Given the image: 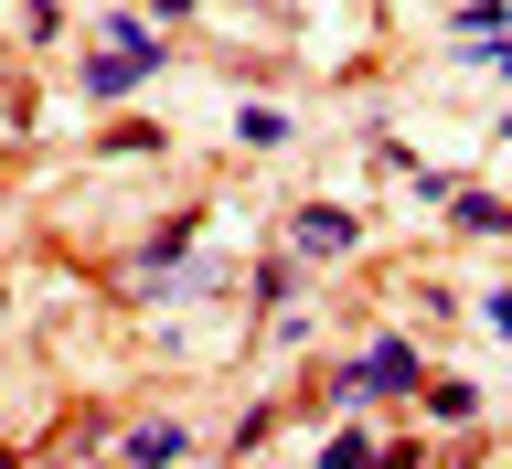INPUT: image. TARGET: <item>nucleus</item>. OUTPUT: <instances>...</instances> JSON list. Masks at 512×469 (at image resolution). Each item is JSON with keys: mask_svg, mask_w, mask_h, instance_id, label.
I'll use <instances>...</instances> for the list:
<instances>
[{"mask_svg": "<svg viewBox=\"0 0 512 469\" xmlns=\"http://www.w3.org/2000/svg\"><path fill=\"white\" fill-rule=\"evenodd\" d=\"M160 64H171V32H150V11H107L96 22V54H86V96L107 107V96L150 86Z\"/></svg>", "mask_w": 512, "mask_h": 469, "instance_id": "1", "label": "nucleus"}, {"mask_svg": "<svg viewBox=\"0 0 512 469\" xmlns=\"http://www.w3.org/2000/svg\"><path fill=\"white\" fill-rule=\"evenodd\" d=\"M192 246H203V203H171V214H160L150 235L118 256V288H128V299H160V288L182 278V256H192Z\"/></svg>", "mask_w": 512, "mask_h": 469, "instance_id": "2", "label": "nucleus"}, {"mask_svg": "<svg viewBox=\"0 0 512 469\" xmlns=\"http://www.w3.org/2000/svg\"><path fill=\"white\" fill-rule=\"evenodd\" d=\"M363 246V214H352V203H299V214H288V256H299V267H331V256H352Z\"/></svg>", "mask_w": 512, "mask_h": 469, "instance_id": "3", "label": "nucleus"}, {"mask_svg": "<svg viewBox=\"0 0 512 469\" xmlns=\"http://www.w3.org/2000/svg\"><path fill=\"white\" fill-rule=\"evenodd\" d=\"M192 448H203V438H192L182 416H150V427H128V438H118V469H182Z\"/></svg>", "mask_w": 512, "mask_h": 469, "instance_id": "4", "label": "nucleus"}, {"mask_svg": "<svg viewBox=\"0 0 512 469\" xmlns=\"http://www.w3.org/2000/svg\"><path fill=\"white\" fill-rule=\"evenodd\" d=\"M363 384H374V395H416V384H427V363H416L406 331H384V342L363 352Z\"/></svg>", "mask_w": 512, "mask_h": 469, "instance_id": "5", "label": "nucleus"}, {"mask_svg": "<svg viewBox=\"0 0 512 469\" xmlns=\"http://www.w3.org/2000/svg\"><path fill=\"white\" fill-rule=\"evenodd\" d=\"M288 139H299V118H288L278 96H246L235 107V150H288Z\"/></svg>", "mask_w": 512, "mask_h": 469, "instance_id": "6", "label": "nucleus"}, {"mask_svg": "<svg viewBox=\"0 0 512 469\" xmlns=\"http://www.w3.org/2000/svg\"><path fill=\"white\" fill-rule=\"evenodd\" d=\"M235 288H246L256 310H288V299H299V256H256V267H246Z\"/></svg>", "mask_w": 512, "mask_h": 469, "instance_id": "7", "label": "nucleus"}, {"mask_svg": "<svg viewBox=\"0 0 512 469\" xmlns=\"http://www.w3.org/2000/svg\"><path fill=\"white\" fill-rule=\"evenodd\" d=\"M448 214L470 224V235H512V203H502V192H480V182H459V192H448Z\"/></svg>", "mask_w": 512, "mask_h": 469, "instance_id": "8", "label": "nucleus"}, {"mask_svg": "<svg viewBox=\"0 0 512 469\" xmlns=\"http://www.w3.org/2000/svg\"><path fill=\"white\" fill-rule=\"evenodd\" d=\"M416 395H427V416H438V427H470V416H480V384H459V374L416 384Z\"/></svg>", "mask_w": 512, "mask_h": 469, "instance_id": "9", "label": "nucleus"}, {"mask_svg": "<svg viewBox=\"0 0 512 469\" xmlns=\"http://www.w3.org/2000/svg\"><path fill=\"white\" fill-rule=\"evenodd\" d=\"M320 469H374V438H363V427H331V438H320Z\"/></svg>", "mask_w": 512, "mask_h": 469, "instance_id": "10", "label": "nucleus"}, {"mask_svg": "<svg viewBox=\"0 0 512 469\" xmlns=\"http://www.w3.org/2000/svg\"><path fill=\"white\" fill-rule=\"evenodd\" d=\"M267 438H278V406H256V416H235V438H224V448H235V459H256V448H267Z\"/></svg>", "mask_w": 512, "mask_h": 469, "instance_id": "11", "label": "nucleus"}, {"mask_svg": "<svg viewBox=\"0 0 512 469\" xmlns=\"http://www.w3.org/2000/svg\"><path fill=\"white\" fill-rule=\"evenodd\" d=\"M459 64H480V75H512V32H480V43H459Z\"/></svg>", "mask_w": 512, "mask_h": 469, "instance_id": "12", "label": "nucleus"}, {"mask_svg": "<svg viewBox=\"0 0 512 469\" xmlns=\"http://www.w3.org/2000/svg\"><path fill=\"white\" fill-rule=\"evenodd\" d=\"M448 22H459V43H480V32H502V0H459Z\"/></svg>", "mask_w": 512, "mask_h": 469, "instance_id": "13", "label": "nucleus"}, {"mask_svg": "<svg viewBox=\"0 0 512 469\" xmlns=\"http://www.w3.org/2000/svg\"><path fill=\"white\" fill-rule=\"evenodd\" d=\"M480 320H491V331H512V288H491V299H480Z\"/></svg>", "mask_w": 512, "mask_h": 469, "instance_id": "14", "label": "nucleus"}, {"mask_svg": "<svg viewBox=\"0 0 512 469\" xmlns=\"http://www.w3.org/2000/svg\"><path fill=\"white\" fill-rule=\"evenodd\" d=\"M150 22H192V0H150Z\"/></svg>", "mask_w": 512, "mask_h": 469, "instance_id": "15", "label": "nucleus"}, {"mask_svg": "<svg viewBox=\"0 0 512 469\" xmlns=\"http://www.w3.org/2000/svg\"><path fill=\"white\" fill-rule=\"evenodd\" d=\"M374 469H416V448H374Z\"/></svg>", "mask_w": 512, "mask_h": 469, "instance_id": "16", "label": "nucleus"}, {"mask_svg": "<svg viewBox=\"0 0 512 469\" xmlns=\"http://www.w3.org/2000/svg\"><path fill=\"white\" fill-rule=\"evenodd\" d=\"M0 320H11V288H0Z\"/></svg>", "mask_w": 512, "mask_h": 469, "instance_id": "17", "label": "nucleus"}]
</instances>
